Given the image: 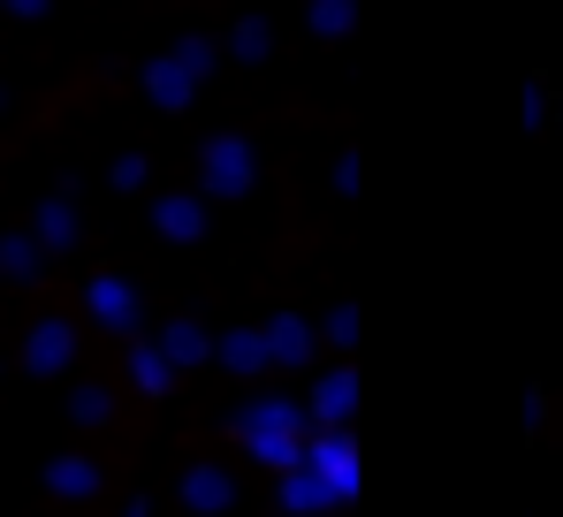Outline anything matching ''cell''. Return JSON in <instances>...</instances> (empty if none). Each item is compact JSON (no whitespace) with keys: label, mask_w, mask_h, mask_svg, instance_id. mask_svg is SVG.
Returning <instances> with one entry per match:
<instances>
[{"label":"cell","mask_w":563,"mask_h":517,"mask_svg":"<svg viewBox=\"0 0 563 517\" xmlns=\"http://www.w3.org/2000/svg\"><path fill=\"white\" fill-rule=\"evenodd\" d=\"M161 229H168V237H198V206H190V198H168V206H161Z\"/></svg>","instance_id":"obj_7"},{"label":"cell","mask_w":563,"mask_h":517,"mask_svg":"<svg viewBox=\"0 0 563 517\" xmlns=\"http://www.w3.org/2000/svg\"><path fill=\"white\" fill-rule=\"evenodd\" d=\"M244 441H252L267 464H297V411H289V404H260V411L244 419Z\"/></svg>","instance_id":"obj_1"},{"label":"cell","mask_w":563,"mask_h":517,"mask_svg":"<svg viewBox=\"0 0 563 517\" xmlns=\"http://www.w3.org/2000/svg\"><path fill=\"white\" fill-rule=\"evenodd\" d=\"M69 358V336L62 328H38V343H31V365H62Z\"/></svg>","instance_id":"obj_8"},{"label":"cell","mask_w":563,"mask_h":517,"mask_svg":"<svg viewBox=\"0 0 563 517\" xmlns=\"http://www.w3.org/2000/svg\"><path fill=\"white\" fill-rule=\"evenodd\" d=\"M54 487H62V495H85V487H92V464H85V457L54 464Z\"/></svg>","instance_id":"obj_9"},{"label":"cell","mask_w":563,"mask_h":517,"mask_svg":"<svg viewBox=\"0 0 563 517\" xmlns=\"http://www.w3.org/2000/svg\"><path fill=\"white\" fill-rule=\"evenodd\" d=\"M305 464H312V480H320V487H328V495H335V503H343V495H351V487H358V449H351V441H343V433H320V441H312V457H305Z\"/></svg>","instance_id":"obj_2"},{"label":"cell","mask_w":563,"mask_h":517,"mask_svg":"<svg viewBox=\"0 0 563 517\" xmlns=\"http://www.w3.org/2000/svg\"><path fill=\"white\" fill-rule=\"evenodd\" d=\"M92 312H99V320H107V328H122V320L137 312V297H130L122 282H92Z\"/></svg>","instance_id":"obj_3"},{"label":"cell","mask_w":563,"mask_h":517,"mask_svg":"<svg viewBox=\"0 0 563 517\" xmlns=\"http://www.w3.org/2000/svg\"><path fill=\"white\" fill-rule=\"evenodd\" d=\"M244 175H252V161H244V145H236V138H229V145H213V183H221V190H236Z\"/></svg>","instance_id":"obj_5"},{"label":"cell","mask_w":563,"mask_h":517,"mask_svg":"<svg viewBox=\"0 0 563 517\" xmlns=\"http://www.w3.org/2000/svg\"><path fill=\"white\" fill-rule=\"evenodd\" d=\"M282 495H289V510H328V503H335V495H328V487H320V480H312V464H297V472H289V487H282Z\"/></svg>","instance_id":"obj_4"},{"label":"cell","mask_w":563,"mask_h":517,"mask_svg":"<svg viewBox=\"0 0 563 517\" xmlns=\"http://www.w3.org/2000/svg\"><path fill=\"white\" fill-rule=\"evenodd\" d=\"M343 411H351V381L335 373V381H320V419H328V427H343Z\"/></svg>","instance_id":"obj_6"},{"label":"cell","mask_w":563,"mask_h":517,"mask_svg":"<svg viewBox=\"0 0 563 517\" xmlns=\"http://www.w3.org/2000/svg\"><path fill=\"white\" fill-rule=\"evenodd\" d=\"M190 503H198V510H221V503H229V487H221L213 472H198V480H190Z\"/></svg>","instance_id":"obj_11"},{"label":"cell","mask_w":563,"mask_h":517,"mask_svg":"<svg viewBox=\"0 0 563 517\" xmlns=\"http://www.w3.org/2000/svg\"><path fill=\"white\" fill-rule=\"evenodd\" d=\"M229 365H244V373L267 365V343H260V336H229Z\"/></svg>","instance_id":"obj_10"}]
</instances>
